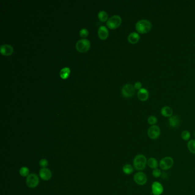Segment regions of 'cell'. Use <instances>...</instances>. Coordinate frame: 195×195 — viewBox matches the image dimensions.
I'll return each instance as SVG.
<instances>
[{"label":"cell","mask_w":195,"mask_h":195,"mask_svg":"<svg viewBox=\"0 0 195 195\" xmlns=\"http://www.w3.org/2000/svg\"><path fill=\"white\" fill-rule=\"evenodd\" d=\"M148 159L143 154H138L136 156L133 161V167L136 170L142 171L146 168Z\"/></svg>","instance_id":"6da1fadb"},{"label":"cell","mask_w":195,"mask_h":195,"mask_svg":"<svg viewBox=\"0 0 195 195\" xmlns=\"http://www.w3.org/2000/svg\"><path fill=\"white\" fill-rule=\"evenodd\" d=\"M152 25L149 20L142 19L138 21L136 24V29L140 34H145L150 31Z\"/></svg>","instance_id":"7a4b0ae2"},{"label":"cell","mask_w":195,"mask_h":195,"mask_svg":"<svg viewBox=\"0 0 195 195\" xmlns=\"http://www.w3.org/2000/svg\"><path fill=\"white\" fill-rule=\"evenodd\" d=\"M174 164V160L171 156H166L162 158L159 161V167L163 171H167L171 168Z\"/></svg>","instance_id":"3957f363"},{"label":"cell","mask_w":195,"mask_h":195,"mask_svg":"<svg viewBox=\"0 0 195 195\" xmlns=\"http://www.w3.org/2000/svg\"><path fill=\"white\" fill-rule=\"evenodd\" d=\"M133 180L138 186H142L146 184L148 182V177L144 172L139 171L134 174L133 176Z\"/></svg>","instance_id":"277c9868"},{"label":"cell","mask_w":195,"mask_h":195,"mask_svg":"<svg viewBox=\"0 0 195 195\" xmlns=\"http://www.w3.org/2000/svg\"><path fill=\"white\" fill-rule=\"evenodd\" d=\"M40 182L39 177L35 173L29 174L27 177L26 184L27 186L31 188H34L38 186Z\"/></svg>","instance_id":"5b68a950"},{"label":"cell","mask_w":195,"mask_h":195,"mask_svg":"<svg viewBox=\"0 0 195 195\" xmlns=\"http://www.w3.org/2000/svg\"><path fill=\"white\" fill-rule=\"evenodd\" d=\"M161 130L159 126L155 125L151 126L147 131V135L152 140H156L159 138Z\"/></svg>","instance_id":"8992f818"},{"label":"cell","mask_w":195,"mask_h":195,"mask_svg":"<svg viewBox=\"0 0 195 195\" xmlns=\"http://www.w3.org/2000/svg\"><path fill=\"white\" fill-rule=\"evenodd\" d=\"M121 24V18L119 16L115 15L111 17L106 22V25L111 29H114L119 27Z\"/></svg>","instance_id":"52a82bcc"},{"label":"cell","mask_w":195,"mask_h":195,"mask_svg":"<svg viewBox=\"0 0 195 195\" xmlns=\"http://www.w3.org/2000/svg\"><path fill=\"white\" fill-rule=\"evenodd\" d=\"M135 89L134 86L131 84H127L123 86L121 90L122 94L125 98H131L133 97L135 93Z\"/></svg>","instance_id":"ba28073f"},{"label":"cell","mask_w":195,"mask_h":195,"mask_svg":"<svg viewBox=\"0 0 195 195\" xmlns=\"http://www.w3.org/2000/svg\"><path fill=\"white\" fill-rule=\"evenodd\" d=\"M90 42L88 40L82 39L76 43V49L80 52H85L90 48Z\"/></svg>","instance_id":"9c48e42d"},{"label":"cell","mask_w":195,"mask_h":195,"mask_svg":"<svg viewBox=\"0 0 195 195\" xmlns=\"http://www.w3.org/2000/svg\"><path fill=\"white\" fill-rule=\"evenodd\" d=\"M151 191L153 195H161L164 192V187L159 182H153L151 186Z\"/></svg>","instance_id":"30bf717a"},{"label":"cell","mask_w":195,"mask_h":195,"mask_svg":"<svg viewBox=\"0 0 195 195\" xmlns=\"http://www.w3.org/2000/svg\"><path fill=\"white\" fill-rule=\"evenodd\" d=\"M39 176L42 180L44 181H48L52 177V173L49 169L42 168L40 170Z\"/></svg>","instance_id":"8fae6325"},{"label":"cell","mask_w":195,"mask_h":195,"mask_svg":"<svg viewBox=\"0 0 195 195\" xmlns=\"http://www.w3.org/2000/svg\"><path fill=\"white\" fill-rule=\"evenodd\" d=\"M0 52L4 56H10L13 53V48L10 45H2L0 48Z\"/></svg>","instance_id":"7c38bea8"},{"label":"cell","mask_w":195,"mask_h":195,"mask_svg":"<svg viewBox=\"0 0 195 195\" xmlns=\"http://www.w3.org/2000/svg\"><path fill=\"white\" fill-rule=\"evenodd\" d=\"M169 125L171 128H176L180 125V118L177 116H172L169 118Z\"/></svg>","instance_id":"4fadbf2b"},{"label":"cell","mask_w":195,"mask_h":195,"mask_svg":"<svg viewBox=\"0 0 195 195\" xmlns=\"http://www.w3.org/2000/svg\"><path fill=\"white\" fill-rule=\"evenodd\" d=\"M138 97L140 101H145L149 98V92L146 89L142 88L138 92Z\"/></svg>","instance_id":"5bb4252c"},{"label":"cell","mask_w":195,"mask_h":195,"mask_svg":"<svg viewBox=\"0 0 195 195\" xmlns=\"http://www.w3.org/2000/svg\"><path fill=\"white\" fill-rule=\"evenodd\" d=\"M98 35L102 40H105L107 39L109 35V32L107 28L104 26H101L100 27L98 30Z\"/></svg>","instance_id":"9a60e30c"},{"label":"cell","mask_w":195,"mask_h":195,"mask_svg":"<svg viewBox=\"0 0 195 195\" xmlns=\"http://www.w3.org/2000/svg\"><path fill=\"white\" fill-rule=\"evenodd\" d=\"M140 39V35L136 32H132L129 35L128 37V41L131 44H134L138 42Z\"/></svg>","instance_id":"2e32d148"},{"label":"cell","mask_w":195,"mask_h":195,"mask_svg":"<svg viewBox=\"0 0 195 195\" xmlns=\"http://www.w3.org/2000/svg\"><path fill=\"white\" fill-rule=\"evenodd\" d=\"M147 165L152 169L158 168V167L159 166V162L155 157H150L149 159H148Z\"/></svg>","instance_id":"e0dca14e"},{"label":"cell","mask_w":195,"mask_h":195,"mask_svg":"<svg viewBox=\"0 0 195 195\" xmlns=\"http://www.w3.org/2000/svg\"><path fill=\"white\" fill-rule=\"evenodd\" d=\"M161 114L165 117H170L173 115L172 109L168 106H165L161 109Z\"/></svg>","instance_id":"ac0fdd59"},{"label":"cell","mask_w":195,"mask_h":195,"mask_svg":"<svg viewBox=\"0 0 195 195\" xmlns=\"http://www.w3.org/2000/svg\"><path fill=\"white\" fill-rule=\"evenodd\" d=\"M134 167L132 165L129 164H127L124 165L123 167V172H124L125 175H131L132 173H133L134 172Z\"/></svg>","instance_id":"d6986e66"},{"label":"cell","mask_w":195,"mask_h":195,"mask_svg":"<svg viewBox=\"0 0 195 195\" xmlns=\"http://www.w3.org/2000/svg\"><path fill=\"white\" fill-rule=\"evenodd\" d=\"M70 73H71V70L69 68L65 67L62 68L60 72V75L62 79H67L70 75Z\"/></svg>","instance_id":"ffe728a7"},{"label":"cell","mask_w":195,"mask_h":195,"mask_svg":"<svg viewBox=\"0 0 195 195\" xmlns=\"http://www.w3.org/2000/svg\"><path fill=\"white\" fill-rule=\"evenodd\" d=\"M187 148L192 154L195 155V140H189L187 143Z\"/></svg>","instance_id":"44dd1931"},{"label":"cell","mask_w":195,"mask_h":195,"mask_svg":"<svg viewBox=\"0 0 195 195\" xmlns=\"http://www.w3.org/2000/svg\"><path fill=\"white\" fill-rule=\"evenodd\" d=\"M19 173L22 177H27L29 175V169L27 167H22L20 169Z\"/></svg>","instance_id":"7402d4cb"},{"label":"cell","mask_w":195,"mask_h":195,"mask_svg":"<svg viewBox=\"0 0 195 195\" xmlns=\"http://www.w3.org/2000/svg\"><path fill=\"white\" fill-rule=\"evenodd\" d=\"M182 138L184 141H189L191 138V133L188 131H184L181 134Z\"/></svg>","instance_id":"603a6c76"},{"label":"cell","mask_w":195,"mask_h":195,"mask_svg":"<svg viewBox=\"0 0 195 195\" xmlns=\"http://www.w3.org/2000/svg\"><path fill=\"white\" fill-rule=\"evenodd\" d=\"M98 17L101 21L104 22L108 18V14L106 13V12L105 11H101L98 13Z\"/></svg>","instance_id":"cb8c5ba5"},{"label":"cell","mask_w":195,"mask_h":195,"mask_svg":"<svg viewBox=\"0 0 195 195\" xmlns=\"http://www.w3.org/2000/svg\"><path fill=\"white\" fill-rule=\"evenodd\" d=\"M152 175L155 178H159L162 175V172L160 169H153Z\"/></svg>","instance_id":"d4e9b609"},{"label":"cell","mask_w":195,"mask_h":195,"mask_svg":"<svg viewBox=\"0 0 195 195\" xmlns=\"http://www.w3.org/2000/svg\"><path fill=\"white\" fill-rule=\"evenodd\" d=\"M148 124L151 125V126L155 125L157 123V119L155 116H151L148 119Z\"/></svg>","instance_id":"484cf974"},{"label":"cell","mask_w":195,"mask_h":195,"mask_svg":"<svg viewBox=\"0 0 195 195\" xmlns=\"http://www.w3.org/2000/svg\"><path fill=\"white\" fill-rule=\"evenodd\" d=\"M49 164L48 161L45 159L40 160L39 161V165L42 168H46Z\"/></svg>","instance_id":"4316f807"},{"label":"cell","mask_w":195,"mask_h":195,"mask_svg":"<svg viewBox=\"0 0 195 195\" xmlns=\"http://www.w3.org/2000/svg\"><path fill=\"white\" fill-rule=\"evenodd\" d=\"M80 35L81 37L85 38L88 35V31L86 29H82L80 31Z\"/></svg>","instance_id":"83f0119b"},{"label":"cell","mask_w":195,"mask_h":195,"mask_svg":"<svg viewBox=\"0 0 195 195\" xmlns=\"http://www.w3.org/2000/svg\"><path fill=\"white\" fill-rule=\"evenodd\" d=\"M134 88L136 90H140L142 88V84L140 82H136L134 85Z\"/></svg>","instance_id":"f1b7e54d"},{"label":"cell","mask_w":195,"mask_h":195,"mask_svg":"<svg viewBox=\"0 0 195 195\" xmlns=\"http://www.w3.org/2000/svg\"><path fill=\"white\" fill-rule=\"evenodd\" d=\"M194 136H195V134H194Z\"/></svg>","instance_id":"f546056e"}]
</instances>
